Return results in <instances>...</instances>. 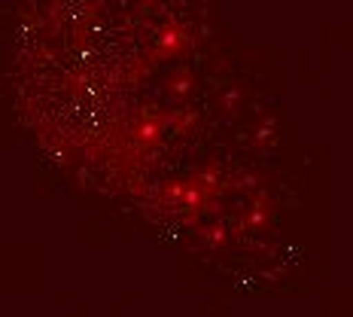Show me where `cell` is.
Returning a JSON list of instances; mask_svg holds the SVG:
<instances>
[{
  "label": "cell",
  "mask_w": 353,
  "mask_h": 317,
  "mask_svg": "<svg viewBox=\"0 0 353 317\" xmlns=\"http://www.w3.org/2000/svg\"><path fill=\"white\" fill-rule=\"evenodd\" d=\"M98 28L92 19L77 25L94 43L98 58L68 61L49 49V70L64 73L68 86L49 79L55 113H73V131L98 141L83 156H94L107 141L119 146L101 159L110 180H122L128 193H141L143 204L176 220H189L192 232L210 235L208 220L229 238L238 232L232 217L253 204L256 180L244 146V128L232 131L238 119L229 83L213 77L208 58L186 34L180 16L152 10H116L101 3ZM259 217V213H256ZM256 229V223L241 213Z\"/></svg>",
  "instance_id": "6da1fadb"
}]
</instances>
